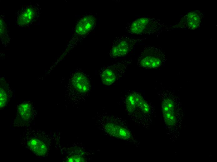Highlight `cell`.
Listing matches in <instances>:
<instances>
[{
  "label": "cell",
  "mask_w": 217,
  "mask_h": 162,
  "mask_svg": "<svg viewBox=\"0 0 217 162\" xmlns=\"http://www.w3.org/2000/svg\"><path fill=\"white\" fill-rule=\"evenodd\" d=\"M126 110L130 115L141 117L150 111L149 105L143 97L137 92L129 93L125 100Z\"/></svg>",
  "instance_id": "obj_4"
},
{
  "label": "cell",
  "mask_w": 217,
  "mask_h": 162,
  "mask_svg": "<svg viewBox=\"0 0 217 162\" xmlns=\"http://www.w3.org/2000/svg\"><path fill=\"white\" fill-rule=\"evenodd\" d=\"M17 117L15 123L22 126L28 124L32 118V108L31 105L27 102L20 104L17 108Z\"/></svg>",
  "instance_id": "obj_9"
},
{
  "label": "cell",
  "mask_w": 217,
  "mask_h": 162,
  "mask_svg": "<svg viewBox=\"0 0 217 162\" xmlns=\"http://www.w3.org/2000/svg\"><path fill=\"white\" fill-rule=\"evenodd\" d=\"M105 128L108 133L115 137L124 140H128L130 137L128 131L117 125L109 123L105 125Z\"/></svg>",
  "instance_id": "obj_11"
},
{
  "label": "cell",
  "mask_w": 217,
  "mask_h": 162,
  "mask_svg": "<svg viewBox=\"0 0 217 162\" xmlns=\"http://www.w3.org/2000/svg\"><path fill=\"white\" fill-rule=\"evenodd\" d=\"M166 60L161 49L153 46L145 45L138 55L137 65L146 69L157 68Z\"/></svg>",
  "instance_id": "obj_2"
},
{
  "label": "cell",
  "mask_w": 217,
  "mask_h": 162,
  "mask_svg": "<svg viewBox=\"0 0 217 162\" xmlns=\"http://www.w3.org/2000/svg\"><path fill=\"white\" fill-rule=\"evenodd\" d=\"M7 95L6 92L2 88L0 91V108L4 107L7 101Z\"/></svg>",
  "instance_id": "obj_12"
},
{
  "label": "cell",
  "mask_w": 217,
  "mask_h": 162,
  "mask_svg": "<svg viewBox=\"0 0 217 162\" xmlns=\"http://www.w3.org/2000/svg\"><path fill=\"white\" fill-rule=\"evenodd\" d=\"M143 38H135L125 36L117 37L113 42L109 53L111 58L116 59L127 55L137 43Z\"/></svg>",
  "instance_id": "obj_5"
},
{
  "label": "cell",
  "mask_w": 217,
  "mask_h": 162,
  "mask_svg": "<svg viewBox=\"0 0 217 162\" xmlns=\"http://www.w3.org/2000/svg\"><path fill=\"white\" fill-rule=\"evenodd\" d=\"M67 162H84V160L83 158L80 155H74L70 156L66 160Z\"/></svg>",
  "instance_id": "obj_14"
},
{
  "label": "cell",
  "mask_w": 217,
  "mask_h": 162,
  "mask_svg": "<svg viewBox=\"0 0 217 162\" xmlns=\"http://www.w3.org/2000/svg\"><path fill=\"white\" fill-rule=\"evenodd\" d=\"M203 17V15L199 11L189 12L181 19L178 24L173 27L195 30L200 26Z\"/></svg>",
  "instance_id": "obj_6"
},
{
  "label": "cell",
  "mask_w": 217,
  "mask_h": 162,
  "mask_svg": "<svg viewBox=\"0 0 217 162\" xmlns=\"http://www.w3.org/2000/svg\"><path fill=\"white\" fill-rule=\"evenodd\" d=\"M162 110L165 123L170 126H175L177 118L174 101L168 98H164L162 102Z\"/></svg>",
  "instance_id": "obj_7"
},
{
  "label": "cell",
  "mask_w": 217,
  "mask_h": 162,
  "mask_svg": "<svg viewBox=\"0 0 217 162\" xmlns=\"http://www.w3.org/2000/svg\"><path fill=\"white\" fill-rule=\"evenodd\" d=\"M132 61L131 58L102 68L100 72L102 83L107 86L114 83L124 75Z\"/></svg>",
  "instance_id": "obj_3"
},
{
  "label": "cell",
  "mask_w": 217,
  "mask_h": 162,
  "mask_svg": "<svg viewBox=\"0 0 217 162\" xmlns=\"http://www.w3.org/2000/svg\"><path fill=\"white\" fill-rule=\"evenodd\" d=\"M96 20V17L93 15L88 14L83 17L77 23L75 34L80 36H86L94 28Z\"/></svg>",
  "instance_id": "obj_8"
},
{
  "label": "cell",
  "mask_w": 217,
  "mask_h": 162,
  "mask_svg": "<svg viewBox=\"0 0 217 162\" xmlns=\"http://www.w3.org/2000/svg\"><path fill=\"white\" fill-rule=\"evenodd\" d=\"M167 29V26L159 19L144 17L127 23L125 31L131 35H157Z\"/></svg>",
  "instance_id": "obj_1"
},
{
  "label": "cell",
  "mask_w": 217,
  "mask_h": 162,
  "mask_svg": "<svg viewBox=\"0 0 217 162\" xmlns=\"http://www.w3.org/2000/svg\"><path fill=\"white\" fill-rule=\"evenodd\" d=\"M31 8H28L22 14V17L23 18L22 19H26V23L29 22L31 19L33 17L34 14L33 11Z\"/></svg>",
  "instance_id": "obj_13"
},
{
  "label": "cell",
  "mask_w": 217,
  "mask_h": 162,
  "mask_svg": "<svg viewBox=\"0 0 217 162\" xmlns=\"http://www.w3.org/2000/svg\"><path fill=\"white\" fill-rule=\"evenodd\" d=\"M27 146L33 153L39 155H44L48 151L46 143L42 140L36 137H33L27 141Z\"/></svg>",
  "instance_id": "obj_10"
}]
</instances>
